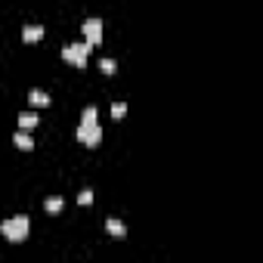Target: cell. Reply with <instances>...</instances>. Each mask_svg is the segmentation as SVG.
I'll use <instances>...</instances> for the list:
<instances>
[{
  "instance_id": "obj_10",
  "label": "cell",
  "mask_w": 263,
  "mask_h": 263,
  "mask_svg": "<svg viewBox=\"0 0 263 263\" xmlns=\"http://www.w3.org/2000/svg\"><path fill=\"white\" fill-rule=\"evenodd\" d=\"M38 121H41V118L34 115V112H22V115H19V124H22V130H31L34 124H38Z\"/></svg>"
},
{
  "instance_id": "obj_1",
  "label": "cell",
  "mask_w": 263,
  "mask_h": 263,
  "mask_svg": "<svg viewBox=\"0 0 263 263\" xmlns=\"http://www.w3.org/2000/svg\"><path fill=\"white\" fill-rule=\"evenodd\" d=\"M28 229H31L28 214H16V217L4 220V226H0V232H4L10 241H25L28 238Z\"/></svg>"
},
{
  "instance_id": "obj_14",
  "label": "cell",
  "mask_w": 263,
  "mask_h": 263,
  "mask_svg": "<svg viewBox=\"0 0 263 263\" xmlns=\"http://www.w3.org/2000/svg\"><path fill=\"white\" fill-rule=\"evenodd\" d=\"M78 204H84V207L93 204V189H81V192H78Z\"/></svg>"
},
{
  "instance_id": "obj_5",
  "label": "cell",
  "mask_w": 263,
  "mask_h": 263,
  "mask_svg": "<svg viewBox=\"0 0 263 263\" xmlns=\"http://www.w3.org/2000/svg\"><path fill=\"white\" fill-rule=\"evenodd\" d=\"M13 143H16V149H22V152H31L34 149V139H31L28 130H16L13 133Z\"/></svg>"
},
{
  "instance_id": "obj_3",
  "label": "cell",
  "mask_w": 263,
  "mask_h": 263,
  "mask_svg": "<svg viewBox=\"0 0 263 263\" xmlns=\"http://www.w3.org/2000/svg\"><path fill=\"white\" fill-rule=\"evenodd\" d=\"M78 139L87 149H96L102 143V127L99 124H78Z\"/></svg>"
},
{
  "instance_id": "obj_4",
  "label": "cell",
  "mask_w": 263,
  "mask_h": 263,
  "mask_svg": "<svg viewBox=\"0 0 263 263\" xmlns=\"http://www.w3.org/2000/svg\"><path fill=\"white\" fill-rule=\"evenodd\" d=\"M84 44H102V19H96V16H90V19L84 22Z\"/></svg>"
},
{
  "instance_id": "obj_13",
  "label": "cell",
  "mask_w": 263,
  "mask_h": 263,
  "mask_svg": "<svg viewBox=\"0 0 263 263\" xmlns=\"http://www.w3.org/2000/svg\"><path fill=\"white\" fill-rule=\"evenodd\" d=\"M124 115H127V102H115V105H112V118H115V121H121Z\"/></svg>"
},
{
  "instance_id": "obj_7",
  "label": "cell",
  "mask_w": 263,
  "mask_h": 263,
  "mask_svg": "<svg viewBox=\"0 0 263 263\" xmlns=\"http://www.w3.org/2000/svg\"><path fill=\"white\" fill-rule=\"evenodd\" d=\"M28 102H31V105H41V109H47V105H50V93L41 90V87H34V90H28Z\"/></svg>"
},
{
  "instance_id": "obj_6",
  "label": "cell",
  "mask_w": 263,
  "mask_h": 263,
  "mask_svg": "<svg viewBox=\"0 0 263 263\" xmlns=\"http://www.w3.org/2000/svg\"><path fill=\"white\" fill-rule=\"evenodd\" d=\"M105 232L115 235V238H124V235H127V226L121 223L118 217H109V220H105Z\"/></svg>"
},
{
  "instance_id": "obj_12",
  "label": "cell",
  "mask_w": 263,
  "mask_h": 263,
  "mask_svg": "<svg viewBox=\"0 0 263 263\" xmlns=\"http://www.w3.org/2000/svg\"><path fill=\"white\" fill-rule=\"evenodd\" d=\"M99 68H102L105 75H115V68H118V65H115V59H112V56H102V59H99Z\"/></svg>"
},
{
  "instance_id": "obj_9",
  "label": "cell",
  "mask_w": 263,
  "mask_h": 263,
  "mask_svg": "<svg viewBox=\"0 0 263 263\" xmlns=\"http://www.w3.org/2000/svg\"><path fill=\"white\" fill-rule=\"evenodd\" d=\"M62 204H65V198H59V195H50V198L44 201L47 214H59V210H62Z\"/></svg>"
},
{
  "instance_id": "obj_8",
  "label": "cell",
  "mask_w": 263,
  "mask_h": 263,
  "mask_svg": "<svg viewBox=\"0 0 263 263\" xmlns=\"http://www.w3.org/2000/svg\"><path fill=\"white\" fill-rule=\"evenodd\" d=\"M22 38H25L28 44L41 41V38H44V25H25V28H22Z\"/></svg>"
},
{
  "instance_id": "obj_11",
  "label": "cell",
  "mask_w": 263,
  "mask_h": 263,
  "mask_svg": "<svg viewBox=\"0 0 263 263\" xmlns=\"http://www.w3.org/2000/svg\"><path fill=\"white\" fill-rule=\"evenodd\" d=\"M96 118H99V109L96 105H87L84 115H81V124H96Z\"/></svg>"
},
{
  "instance_id": "obj_2",
  "label": "cell",
  "mask_w": 263,
  "mask_h": 263,
  "mask_svg": "<svg viewBox=\"0 0 263 263\" xmlns=\"http://www.w3.org/2000/svg\"><path fill=\"white\" fill-rule=\"evenodd\" d=\"M62 59H65L68 65H75V68H84L87 59H90V44H84V41L65 44V47H62Z\"/></svg>"
},
{
  "instance_id": "obj_15",
  "label": "cell",
  "mask_w": 263,
  "mask_h": 263,
  "mask_svg": "<svg viewBox=\"0 0 263 263\" xmlns=\"http://www.w3.org/2000/svg\"><path fill=\"white\" fill-rule=\"evenodd\" d=\"M0 226H4V220H0Z\"/></svg>"
}]
</instances>
